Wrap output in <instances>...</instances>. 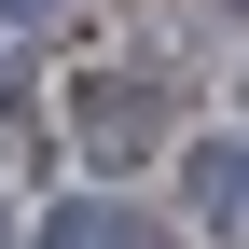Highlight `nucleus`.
<instances>
[{
	"label": "nucleus",
	"instance_id": "2",
	"mask_svg": "<svg viewBox=\"0 0 249 249\" xmlns=\"http://www.w3.org/2000/svg\"><path fill=\"white\" fill-rule=\"evenodd\" d=\"M180 180H194V208H208L222 235H249V139H194V166H180Z\"/></svg>",
	"mask_w": 249,
	"mask_h": 249
},
{
	"label": "nucleus",
	"instance_id": "3",
	"mask_svg": "<svg viewBox=\"0 0 249 249\" xmlns=\"http://www.w3.org/2000/svg\"><path fill=\"white\" fill-rule=\"evenodd\" d=\"M139 124H152V111H139V83H97V70H83V139H111V152H124Z\"/></svg>",
	"mask_w": 249,
	"mask_h": 249
},
{
	"label": "nucleus",
	"instance_id": "1",
	"mask_svg": "<svg viewBox=\"0 0 249 249\" xmlns=\"http://www.w3.org/2000/svg\"><path fill=\"white\" fill-rule=\"evenodd\" d=\"M42 249H166V235H152L124 194H70V208L42 222Z\"/></svg>",
	"mask_w": 249,
	"mask_h": 249
},
{
	"label": "nucleus",
	"instance_id": "5",
	"mask_svg": "<svg viewBox=\"0 0 249 249\" xmlns=\"http://www.w3.org/2000/svg\"><path fill=\"white\" fill-rule=\"evenodd\" d=\"M0 152H14V111H0Z\"/></svg>",
	"mask_w": 249,
	"mask_h": 249
},
{
	"label": "nucleus",
	"instance_id": "6",
	"mask_svg": "<svg viewBox=\"0 0 249 249\" xmlns=\"http://www.w3.org/2000/svg\"><path fill=\"white\" fill-rule=\"evenodd\" d=\"M0 249H14V222H0Z\"/></svg>",
	"mask_w": 249,
	"mask_h": 249
},
{
	"label": "nucleus",
	"instance_id": "4",
	"mask_svg": "<svg viewBox=\"0 0 249 249\" xmlns=\"http://www.w3.org/2000/svg\"><path fill=\"white\" fill-rule=\"evenodd\" d=\"M0 14H55V0H0Z\"/></svg>",
	"mask_w": 249,
	"mask_h": 249
}]
</instances>
